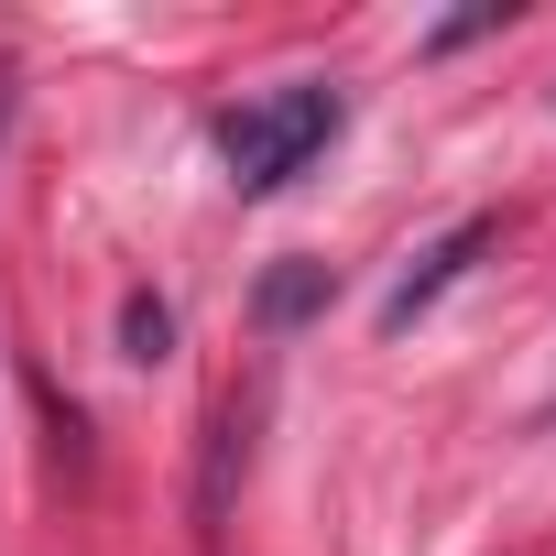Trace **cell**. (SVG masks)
<instances>
[{"label": "cell", "instance_id": "1", "mask_svg": "<svg viewBox=\"0 0 556 556\" xmlns=\"http://www.w3.org/2000/svg\"><path fill=\"white\" fill-rule=\"evenodd\" d=\"M339 121H350L339 88H273V99H240V110L218 121V164H229L240 197H273V186H295V175L339 142Z\"/></svg>", "mask_w": 556, "mask_h": 556}, {"label": "cell", "instance_id": "2", "mask_svg": "<svg viewBox=\"0 0 556 556\" xmlns=\"http://www.w3.org/2000/svg\"><path fill=\"white\" fill-rule=\"evenodd\" d=\"M251 437H262V393H229L207 415V447H197V534L218 545L229 513H240V480H251Z\"/></svg>", "mask_w": 556, "mask_h": 556}, {"label": "cell", "instance_id": "3", "mask_svg": "<svg viewBox=\"0 0 556 556\" xmlns=\"http://www.w3.org/2000/svg\"><path fill=\"white\" fill-rule=\"evenodd\" d=\"M491 240H502V218H458L447 240H426V251L404 262V285L382 295V339H404V328H415V317H426V306H437V295L458 285V273H469V262H480Z\"/></svg>", "mask_w": 556, "mask_h": 556}, {"label": "cell", "instance_id": "4", "mask_svg": "<svg viewBox=\"0 0 556 556\" xmlns=\"http://www.w3.org/2000/svg\"><path fill=\"white\" fill-rule=\"evenodd\" d=\"M328 295H339V273L328 262H273L262 285H251V317L285 339V328H306V317H328Z\"/></svg>", "mask_w": 556, "mask_h": 556}, {"label": "cell", "instance_id": "5", "mask_svg": "<svg viewBox=\"0 0 556 556\" xmlns=\"http://www.w3.org/2000/svg\"><path fill=\"white\" fill-rule=\"evenodd\" d=\"M121 361H175V306L164 295H121Z\"/></svg>", "mask_w": 556, "mask_h": 556}, {"label": "cell", "instance_id": "6", "mask_svg": "<svg viewBox=\"0 0 556 556\" xmlns=\"http://www.w3.org/2000/svg\"><path fill=\"white\" fill-rule=\"evenodd\" d=\"M480 34H502V0H491V12H447L426 45H437V55H458V45H480Z\"/></svg>", "mask_w": 556, "mask_h": 556}, {"label": "cell", "instance_id": "7", "mask_svg": "<svg viewBox=\"0 0 556 556\" xmlns=\"http://www.w3.org/2000/svg\"><path fill=\"white\" fill-rule=\"evenodd\" d=\"M0 121H12V66H0Z\"/></svg>", "mask_w": 556, "mask_h": 556}]
</instances>
